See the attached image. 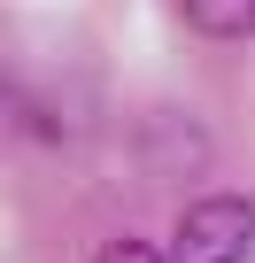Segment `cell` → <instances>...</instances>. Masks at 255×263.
<instances>
[{"instance_id": "1", "label": "cell", "mask_w": 255, "mask_h": 263, "mask_svg": "<svg viewBox=\"0 0 255 263\" xmlns=\"http://www.w3.org/2000/svg\"><path fill=\"white\" fill-rule=\"evenodd\" d=\"M163 263H255V194H201V201H186Z\"/></svg>"}, {"instance_id": "3", "label": "cell", "mask_w": 255, "mask_h": 263, "mask_svg": "<svg viewBox=\"0 0 255 263\" xmlns=\"http://www.w3.org/2000/svg\"><path fill=\"white\" fill-rule=\"evenodd\" d=\"M39 108H31V93L16 85V78H0V147H24V140H39Z\"/></svg>"}, {"instance_id": "4", "label": "cell", "mask_w": 255, "mask_h": 263, "mask_svg": "<svg viewBox=\"0 0 255 263\" xmlns=\"http://www.w3.org/2000/svg\"><path fill=\"white\" fill-rule=\"evenodd\" d=\"M93 263H163V248H147V240H132V232H124V240H108Z\"/></svg>"}, {"instance_id": "2", "label": "cell", "mask_w": 255, "mask_h": 263, "mask_svg": "<svg viewBox=\"0 0 255 263\" xmlns=\"http://www.w3.org/2000/svg\"><path fill=\"white\" fill-rule=\"evenodd\" d=\"M178 16H186V31L209 39V47L255 39V0H178Z\"/></svg>"}]
</instances>
